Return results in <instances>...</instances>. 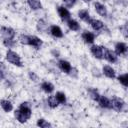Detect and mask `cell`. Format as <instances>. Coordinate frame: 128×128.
<instances>
[{
	"label": "cell",
	"instance_id": "6da1fadb",
	"mask_svg": "<svg viewBox=\"0 0 128 128\" xmlns=\"http://www.w3.org/2000/svg\"><path fill=\"white\" fill-rule=\"evenodd\" d=\"M19 42L23 45L33 47L35 49H40L43 46V40L36 35L21 34L19 36Z\"/></svg>",
	"mask_w": 128,
	"mask_h": 128
},
{
	"label": "cell",
	"instance_id": "7a4b0ae2",
	"mask_svg": "<svg viewBox=\"0 0 128 128\" xmlns=\"http://www.w3.org/2000/svg\"><path fill=\"white\" fill-rule=\"evenodd\" d=\"M5 58L10 64H12V65H14L16 67H23V62H22L21 56L17 52L13 51L12 49H8L7 50Z\"/></svg>",
	"mask_w": 128,
	"mask_h": 128
},
{
	"label": "cell",
	"instance_id": "3957f363",
	"mask_svg": "<svg viewBox=\"0 0 128 128\" xmlns=\"http://www.w3.org/2000/svg\"><path fill=\"white\" fill-rule=\"evenodd\" d=\"M110 101H111V109H113L114 111L120 113V112H122L124 110L126 103L122 98L117 97V96H113L110 99Z\"/></svg>",
	"mask_w": 128,
	"mask_h": 128
},
{
	"label": "cell",
	"instance_id": "277c9868",
	"mask_svg": "<svg viewBox=\"0 0 128 128\" xmlns=\"http://www.w3.org/2000/svg\"><path fill=\"white\" fill-rule=\"evenodd\" d=\"M90 52L92 54V56L98 60H102L103 59V54H104V47L101 45H97V44H92L90 47Z\"/></svg>",
	"mask_w": 128,
	"mask_h": 128
},
{
	"label": "cell",
	"instance_id": "5b68a950",
	"mask_svg": "<svg viewBox=\"0 0 128 128\" xmlns=\"http://www.w3.org/2000/svg\"><path fill=\"white\" fill-rule=\"evenodd\" d=\"M103 59H105L107 62H109V63H111V64H115V63H117V61H118V56H117V54H116L113 50L104 47Z\"/></svg>",
	"mask_w": 128,
	"mask_h": 128
},
{
	"label": "cell",
	"instance_id": "8992f818",
	"mask_svg": "<svg viewBox=\"0 0 128 128\" xmlns=\"http://www.w3.org/2000/svg\"><path fill=\"white\" fill-rule=\"evenodd\" d=\"M58 67H59V69H60L63 73L68 74V75H71V74H72V71H73V69H74V68L72 67L71 63H70L69 61L65 60V59H60V60L58 61Z\"/></svg>",
	"mask_w": 128,
	"mask_h": 128
},
{
	"label": "cell",
	"instance_id": "52a82bcc",
	"mask_svg": "<svg viewBox=\"0 0 128 128\" xmlns=\"http://www.w3.org/2000/svg\"><path fill=\"white\" fill-rule=\"evenodd\" d=\"M127 50L128 47L125 42L119 41L114 45V52L117 54V56H125L127 54Z\"/></svg>",
	"mask_w": 128,
	"mask_h": 128
},
{
	"label": "cell",
	"instance_id": "ba28073f",
	"mask_svg": "<svg viewBox=\"0 0 128 128\" xmlns=\"http://www.w3.org/2000/svg\"><path fill=\"white\" fill-rule=\"evenodd\" d=\"M56 9H57V13L62 21H67L71 18V13H70L69 9L66 8L65 6H57Z\"/></svg>",
	"mask_w": 128,
	"mask_h": 128
},
{
	"label": "cell",
	"instance_id": "9c48e42d",
	"mask_svg": "<svg viewBox=\"0 0 128 128\" xmlns=\"http://www.w3.org/2000/svg\"><path fill=\"white\" fill-rule=\"evenodd\" d=\"M1 35L3 38H8V39H14L16 32L13 28L7 27V26H2L1 27Z\"/></svg>",
	"mask_w": 128,
	"mask_h": 128
},
{
	"label": "cell",
	"instance_id": "30bf717a",
	"mask_svg": "<svg viewBox=\"0 0 128 128\" xmlns=\"http://www.w3.org/2000/svg\"><path fill=\"white\" fill-rule=\"evenodd\" d=\"M102 73L104 76H106L109 79H115L116 78V71L110 65H104L102 67Z\"/></svg>",
	"mask_w": 128,
	"mask_h": 128
},
{
	"label": "cell",
	"instance_id": "8fae6325",
	"mask_svg": "<svg viewBox=\"0 0 128 128\" xmlns=\"http://www.w3.org/2000/svg\"><path fill=\"white\" fill-rule=\"evenodd\" d=\"M88 24L91 26V28H92L94 31H101V30H103L104 27H105L104 23H103L101 20L96 19V18H91Z\"/></svg>",
	"mask_w": 128,
	"mask_h": 128
},
{
	"label": "cell",
	"instance_id": "7c38bea8",
	"mask_svg": "<svg viewBox=\"0 0 128 128\" xmlns=\"http://www.w3.org/2000/svg\"><path fill=\"white\" fill-rule=\"evenodd\" d=\"M81 38L84 41V43H86V44L92 45L95 42V34L91 31H84L81 34Z\"/></svg>",
	"mask_w": 128,
	"mask_h": 128
},
{
	"label": "cell",
	"instance_id": "4fadbf2b",
	"mask_svg": "<svg viewBox=\"0 0 128 128\" xmlns=\"http://www.w3.org/2000/svg\"><path fill=\"white\" fill-rule=\"evenodd\" d=\"M28 119L31 118L32 116V109H31V105L28 103V102H22L20 105H19V108H18Z\"/></svg>",
	"mask_w": 128,
	"mask_h": 128
},
{
	"label": "cell",
	"instance_id": "5bb4252c",
	"mask_svg": "<svg viewBox=\"0 0 128 128\" xmlns=\"http://www.w3.org/2000/svg\"><path fill=\"white\" fill-rule=\"evenodd\" d=\"M49 33L54 37V38H63L64 33L62 31V29L60 28V26L58 25H51L49 27Z\"/></svg>",
	"mask_w": 128,
	"mask_h": 128
},
{
	"label": "cell",
	"instance_id": "9a60e30c",
	"mask_svg": "<svg viewBox=\"0 0 128 128\" xmlns=\"http://www.w3.org/2000/svg\"><path fill=\"white\" fill-rule=\"evenodd\" d=\"M94 8H95V11L97 12L98 15H100L101 17H107L108 15V11H107V8L104 4L100 3V2H95L94 3Z\"/></svg>",
	"mask_w": 128,
	"mask_h": 128
},
{
	"label": "cell",
	"instance_id": "2e32d148",
	"mask_svg": "<svg viewBox=\"0 0 128 128\" xmlns=\"http://www.w3.org/2000/svg\"><path fill=\"white\" fill-rule=\"evenodd\" d=\"M97 103H98V105L101 108L111 109V101H110V98H108V97H106L104 95H100V97L97 100Z\"/></svg>",
	"mask_w": 128,
	"mask_h": 128
},
{
	"label": "cell",
	"instance_id": "e0dca14e",
	"mask_svg": "<svg viewBox=\"0 0 128 128\" xmlns=\"http://www.w3.org/2000/svg\"><path fill=\"white\" fill-rule=\"evenodd\" d=\"M77 14H78V17H79L83 22H85V23H87V24L89 23L90 19L92 18L91 15H90V13H89V11H88L87 9H80Z\"/></svg>",
	"mask_w": 128,
	"mask_h": 128
},
{
	"label": "cell",
	"instance_id": "ac0fdd59",
	"mask_svg": "<svg viewBox=\"0 0 128 128\" xmlns=\"http://www.w3.org/2000/svg\"><path fill=\"white\" fill-rule=\"evenodd\" d=\"M0 106L3 109V111L6 113L13 111V104L11 103V101H9L7 99H1L0 100Z\"/></svg>",
	"mask_w": 128,
	"mask_h": 128
},
{
	"label": "cell",
	"instance_id": "d6986e66",
	"mask_svg": "<svg viewBox=\"0 0 128 128\" xmlns=\"http://www.w3.org/2000/svg\"><path fill=\"white\" fill-rule=\"evenodd\" d=\"M66 23H67V26H68V28L71 30V31H74V32H77V31H79L80 30V24L75 20V19H72V18H70L69 20H67L66 21Z\"/></svg>",
	"mask_w": 128,
	"mask_h": 128
},
{
	"label": "cell",
	"instance_id": "ffe728a7",
	"mask_svg": "<svg viewBox=\"0 0 128 128\" xmlns=\"http://www.w3.org/2000/svg\"><path fill=\"white\" fill-rule=\"evenodd\" d=\"M41 89H42L45 93L51 94V93L54 91L55 87H54V85H53L51 82H49V81H43V82L41 83Z\"/></svg>",
	"mask_w": 128,
	"mask_h": 128
},
{
	"label": "cell",
	"instance_id": "44dd1931",
	"mask_svg": "<svg viewBox=\"0 0 128 128\" xmlns=\"http://www.w3.org/2000/svg\"><path fill=\"white\" fill-rule=\"evenodd\" d=\"M27 4L30 7L31 10H40L42 9V3L41 0H27Z\"/></svg>",
	"mask_w": 128,
	"mask_h": 128
},
{
	"label": "cell",
	"instance_id": "7402d4cb",
	"mask_svg": "<svg viewBox=\"0 0 128 128\" xmlns=\"http://www.w3.org/2000/svg\"><path fill=\"white\" fill-rule=\"evenodd\" d=\"M54 96H55V98L57 99L59 105H60V104H61V105H65V104L67 103V97H66V94H65L64 92L58 91V92H56V94H55Z\"/></svg>",
	"mask_w": 128,
	"mask_h": 128
},
{
	"label": "cell",
	"instance_id": "603a6c76",
	"mask_svg": "<svg viewBox=\"0 0 128 128\" xmlns=\"http://www.w3.org/2000/svg\"><path fill=\"white\" fill-rule=\"evenodd\" d=\"M14 116H15L16 120H17L19 123H26V122L29 120L19 109H16V110L14 111Z\"/></svg>",
	"mask_w": 128,
	"mask_h": 128
},
{
	"label": "cell",
	"instance_id": "cb8c5ba5",
	"mask_svg": "<svg viewBox=\"0 0 128 128\" xmlns=\"http://www.w3.org/2000/svg\"><path fill=\"white\" fill-rule=\"evenodd\" d=\"M87 92H88L90 98H91L92 100H94L95 102H97L98 98H99L100 95H101V94L98 92V90L95 89V88H88V89H87Z\"/></svg>",
	"mask_w": 128,
	"mask_h": 128
},
{
	"label": "cell",
	"instance_id": "d4e9b609",
	"mask_svg": "<svg viewBox=\"0 0 128 128\" xmlns=\"http://www.w3.org/2000/svg\"><path fill=\"white\" fill-rule=\"evenodd\" d=\"M47 103H48V106H49L51 109H55V108H57L58 105H59V103H58V101H57V99L55 98L54 95L48 96V98H47Z\"/></svg>",
	"mask_w": 128,
	"mask_h": 128
},
{
	"label": "cell",
	"instance_id": "484cf974",
	"mask_svg": "<svg viewBox=\"0 0 128 128\" xmlns=\"http://www.w3.org/2000/svg\"><path fill=\"white\" fill-rule=\"evenodd\" d=\"M36 125L40 128H49V127H52V124L50 122H48L47 120H45L44 118H39L36 122Z\"/></svg>",
	"mask_w": 128,
	"mask_h": 128
},
{
	"label": "cell",
	"instance_id": "4316f807",
	"mask_svg": "<svg viewBox=\"0 0 128 128\" xmlns=\"http://www.w3.org/2000/svg\"><path fill=\"white\" fill-rule=\"evenodd\" d=\"M116 78H117L118 82H119L121 85H123L124 88H127V83H128V80H127V73L120 74V75H118Z\"/></svg>",
	"mask_w": 128,
	"mask_h": 128
},
{
	"label": "cell",
	"instance_id": "83f0119b",
	"mask_svg": "<svg viewBox=\"0 0 128 128\" xmlns=\"http://www.w3.org/2000/svg\"><path fill=\"white\" fill-rule=\"evenodd\" d=\"M3 44L4 46H6L8 49H11L15 46L16 42L14 39H8V38H3Z\"/></svg>",
	"mask_w": 128,
	"mask_h": 128
},
{
	"label": "cell",
	"instance_id": "f1b7e54d",
	"mask_svg": "<svg viewBox=\"0 0 128 128\" xmlns=\"http://www.w3.org/2000/svg\"><path fill=\"white\" fill-rule=\"evenodd\" d=\"M37 29L39 31H46V29H48V25L43 20H39L37 22Z\"/></svg>",
	"mask_w": 128,
	"mask_h": 128
},
{
	"label": "cell",
	"instance_id": "f546056e",
	"mask_svg": "<svg viewBox=\"0 0 128 128\" xmlns=\"http://www.w3.org/2000/svg\"><path fill=\"white\" fill-rule=\"evenodd\" d=\"M66 8H71L76 4V0H62Z\"/></svg>",
	"mask_w": 128,
	"mask_h": 128
},
{
	"label": "cell",
	"instance_id": "4dcf8cb0",
	"mask_svg": "<svg viewBox=\"0 0 128 128\" xmlns=\"http://www.w3.org/2000/svg\"><path fill=\"white\" fill-rule=\"evenodd\" d=\"M28 76H29V78H30L32 81H34V82H36V81L38 80L37 74H36L35 72H33V71H29V72H28Z\"/></svg>",
	"mask_w": 128,
	"mask_h": 128
},
{
	"label": "cell",
	"instance_id": "1f68e13d",
	"mask_svg": "<svg viewBox=\"0 0 128 128\" xmlns=\"http://www.w3.org/2000/svg\"><path fill=\"white\" fill-rule=\"evenodd\" d=\"M119 29H120V31H122V34L124 35V37H127V24L120 26Z\"/></svg>",
	"mask_w": 128,
	"mask_h": 128
},
{
	"label": "cell",
	"instance_id": "d6a6232c",
	"mask_svg": "<svg viewBox=\"0 0 128 128\" xmlns=\"http://www.w3.org/2000/svg\"><path fill=\"white\" fill-rule=\"evenodd\" d=\"M5 79V73H4V71L0 68V81L1 80H4Z\"/></svg>",
	"mask_w": 128,
	"mask_h": 128
},
{
	"label": "cell",
	"instance_id": "836d02e7",
	"mask_svg": "<svg viewBox=\"0 0 128 128\" xmlns=\"http://www.w3.org/2000/svg\"><path fill=\"white\" fill-rule=\"evenodd\" d=\"M82 1H83V2H85V3H90L92 0H82Z\"/></svg>",
	"mask_w": 128,
	"mask_h": 128
}]
</instances>
